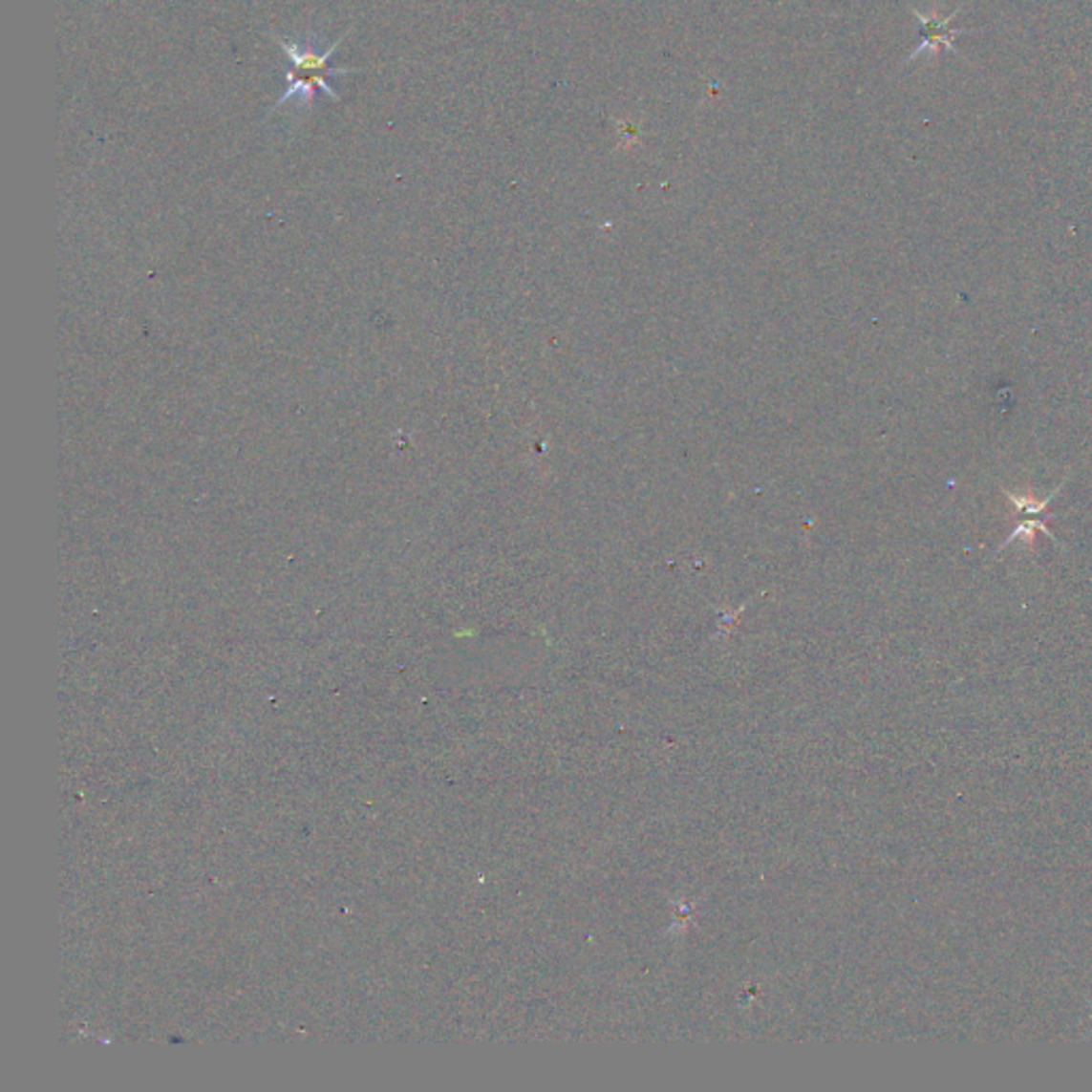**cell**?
<instances>
[{"label": "cell", "instance_id": "6da1fadb", "mask_svg": "<svg viewBox=\"0 0 1092 1092\" xmlns=\"http://www.w3.org/2000/svg\"><path fill=\"white\" fill-rule=\"evenodd\" d=\"M344 39L346 34L342 39L333 41L329 48H325V43L318 34H308L299 41L278 39L284 56L289 58L290 64L287 71V90H284V95L278 98V103L269 109L268 118L273 112H278L280 107L289 105V100L292 98L297 100V107L301 112H306V109L314 105L316 95L339 100V95L332 86V79L356 73V69H333L332 64H329Z\"/></svg>", "mask_w": 1092, "mask_h": 1092}, {"label": "cell", "instance_id": "7a4b0ae2", "mask_svg": "<svg viewBox=\"0 0 1092 1092\" xmlns=\"http://www.w3.org/2000/svg\"><path fill=\"white\" fill-rule=\"evenodd\" d=\"M915 15H917V22H920L922 45L911 54L910 60H913L915 56H920L924 50H937V48H941V45H945V48H950V50L953 48L952 39L956 32L950 29L952 17L926 15V13H917V11H915Z\"/></svg>", "mask_w": 1092, "mask_h": 1092}]
</instances>
